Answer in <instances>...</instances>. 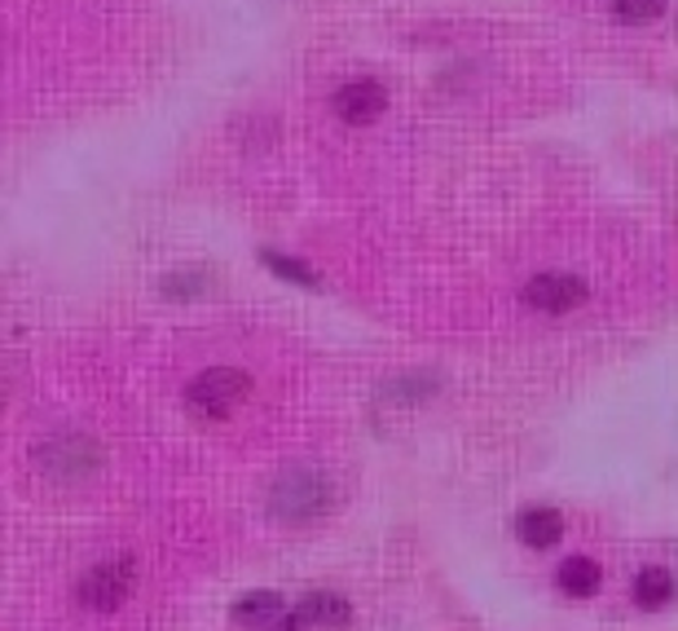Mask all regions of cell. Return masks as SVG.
<instances>
[{
  "label": "cell",
  "mask_w": 678,
  "mask_h": 631,
  "mask_svg": "<svg viewBox=\"0 0 678 631\" xmlns=\"http://www.w3.org/2000/svg\"><path fill=\"white\" fill-rule=\"evenodd\" d=\"M331 504H336V486L318 469H291L269 491L273 521H287V525H309V521L327 516Z\"/></svg>",
  "instance_id": "1"
},
{
  "label": "cell",
  "mask_w": 678,
  "mask_h": 631,
  "mask_svg": "<svg viewBox=\"0 0 678 631\" xmlns=\"http://www.w3.org/2000/svg\"><path fill=\"white\" fill-rule=\"evenodd\" d=\"M36 469L62 486H76V482H89L98 469H102V446L89 437V433H58L49 442L36 446Z\"/></svg>",
  "instance_id": "2"
},
{
  "label": "cell",
  "mask_w": 678,
  "mask_h": 631,
  "mask_svg": "<svg viewBox=\"0 0 678 631\" xmlns=\"http://www.w3.org/2000/svg\"><path fill=\"white\" fill-rule=\"evenodd\" d=\"M251 393V376L238 372V367H208L203 376L190 379L186 388V406L199 415V420H229Z\"/></svg>",
  "instance_id": "3"
},
{
  "label": "cell",
  "mask_w": 678,
  "mask_h": 631,
  "mask_svg": "<svg viewBox=\"0 0 678 631\" xmlns=\"http://www.w3.org/2000/svg\"><path fill=\"white\" fill-rule=\"evenodd\" d=\"M132 583H137V561H132V556H111V561H98V565L76 583V601H80L84 610L111 614V610H119V605L132 597Z\"/></svg>",
  "instance_id": "4"
},
{
  "label": "cell",
  "mask_w": 678,
  "mask_h": 631,
  "mask_svg": "<svg viewBox=\"0 0 678 631\" xmlns=\"http://www.w3.org/2000/svg\"><path fill=\"white\" fill-rule=\"evenodd\" d=\"M590 296V287L577 274H538L525 287V305L542 309V314H568Z\"/></svg>",
  "instance_id": "5"
},
{
  "label": "cell",
  "mask_w": 678,
  "mask_h": 631,
  "mask_svg": "<svg viewBox=\"0 0 678 631\" xmlns=\"http://www.w3.org/2000/svg\"><path fill=\"white\" fill-rule=\"evenodd\" d=\"M331 107H336V116L343 120V125H370V120L383 116V107H388V89H383L379 80L361 76V80H348V85L339 89Z\"/></svg>",
  "instance_id": "6"
},
{
  "label": "cell",
  "mask_w": 678,
  "mask_h": 631,
  "mask_svg": "<svg viewBox=\"0 0 678 631\" xmlns=\"http://www.w3.org/2000/svg\"><path fill=\"white\" fill-rule=\"evenodd\" d=\"M233 623H242L247 631H300L296 614L282 605L278 592H256V597H242L233 605Z\"/></svg>",
  "instance_id": "7"
},
{
  "label": "cell",
  "mask_w": 678,
  "mask_h": 631,
  "mask_svg": "<svg viewBox=\"0 0 678 631\" xmlns=\"http://www.w3.org/2000/svg\"><path fill=\"white\" fill-rule=\"evenodd\" d=\"M352 610L339 592H309L300 605H296V623H309V628H327V631H339L348 628Z\"/></svg>",
  "instance_id": "8"
},
{
  "label": "cell",
  "mask_w": 678,
  "mask_h": 631,
  "mask_svg": "<svg viewBox=\"0 0 678 631\" xmlns=\"http://www.w3.org/2000/svg\"><path fill=\"white\" fill-rule=\"evenodd\" d=\"M516 534L529 548H556L565 539V516L556 507H525L516 516Z\"/></svg>",
  "instance_id": "9"
},
{
  "label": "cell",
  "mask_w": 678,
  "mask_h": 631,
  "mask_svg": "<svg viewBox=\"0 0 678 631\" xmlns=\"http://www.w3.org/2000/svg\"><path fill=\"white\" fill-rule=\"evenodd\" d=\"M599 583H604V570H599L590 556H568L565 565H560V592H565V597H572V601L595 597V592H599Z\"/></svg>",
  "instance_id": "10"
},
{
  "label": "cell",
  "mask_w": 678,
  "mask_h": 631,
  "mask_svg": "<svg viewBox=\"0 0 678 631\" xmlns=\"http://www.w3.org/2000/svg\"><path fill=\"white\" fill-rule=\"evenodd\" d=\"M635 601H639L644 610H666V605L675 601V579H670V570L648 565V570L635 579Z\"/></svg>",
  "instance_id": "11"
},
{
  "label": "cell",
  "mask_w": 678,
  "mask_h": 631,
  "mask_svg": "<svg viewBox=\"0 0 678 631\" xmlns=\"http://www.w3.org/2000/svg\"><path fill=\"white\" fill-rule=\"evenodd\" d=\"M208 287H212V274H208V269H177V274L163 278V296H172V300H181V296H203Z\"/></svg>",
  "instance_id": "12"
},
{
  "label": "cell",
  "mask_w": 678,
  "mask_h": 631,
  "mask_svg": "<svg viewBox=\"0 0 678 631\" xmlns=\"http://www.w3.org/2000/svg\"><path fill=\"white\" fill-rule=\"evenodd\" d=\"M437 393V376H401L388 384V402H410V397H432Z\"/></svg>",
  "instance_id": "13"
},
{
  "label": "cell",
  "mask_w": 678,
  "mask_h": 631,
  "mask_svg": "<svg viewBox=\"0 0 678 631\" xmlns=\"http://www.w3.org/2000/svg\"><path fill=\"white\" fill-rule=\"evenodd\" d=\"M265 265L278 274V278H291V283H300V287H318V274L309 269V265H300V260H291V256H278V253H265Z\"/></svg>",
  "instance_id": "14"
},
{
  "label": "cell",
  "mask_w": 678,
  "mask_h": 631,
  "mask_svg": "<svg viewBox=\"0 0 678 631\" xmlns=\"http://www.w3.org/2000/svg\"><path fill=\"white\" fill-rule=\"evenodd\" d=\"M621 22H652L666 13V0H612Z\"/></svg>",
  "instance_id": "15"
},
{
  "label": "cell",
  "mask_w": 678,
  "mask_h": 631,
  "mask_svg": "<svg viewBox=\"0 0 678 631\" xmlns=\"http://www.w3.org/2000/svg\"><path fill=\"white\" fill-rule=\"evenodd\" d=\"M4 397H9V388H4V384H0V402H4Z\"/></svg>",
  "instance_id": "16"
}]
</instances>
